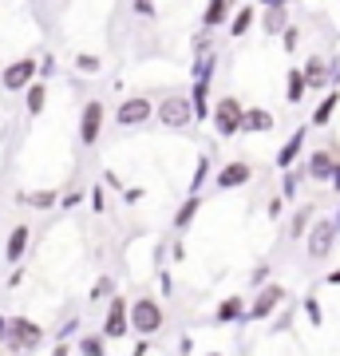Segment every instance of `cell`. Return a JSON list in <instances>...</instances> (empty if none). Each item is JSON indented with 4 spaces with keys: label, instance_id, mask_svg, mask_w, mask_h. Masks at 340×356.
Returning <instances> with one entry per match:
<instances>
[{
    "label": "cell",
    "instance_id": "obj_1",
    "mask_svg": "<svg viewBox=\"0 0 340 356\" xmlns=\"http://www.w3.org/2000/svg\"><path fill=\"white\" fill-rule=\"evenodd\" d=\"M154 119L163 123L166 131H186L194 127V103H190V91H175V95H163L159 107H154Z\"/></svg>",
    "mask_w": 340,
    "mask_h": 356
},
{
    "label": "cell",
    "instance_id": "obj_2",
    "mask_svg": "<svg viewBox=\"0 0 340 356\" xmlns=\"http://www.w3.org/2000/svg\"><path fill=\"white\" fill-rule=\"evenodd\" d=\"M241 119H245V103L238 95H222L214 99V111H210V123H214L218 139H234L241 131Z\"/></svg>",
    "mask_w": 340,
    "mask_h": 356
},
{
    "label": "cell",
    "instance_id": "obj_3",
    "mask_svg": "<svg viewBox=\"0 0 340 356\" xmlns=\"http://www.w3.org/2000/svg\"><path fill=\"white\" fill-rule=\"evenodd\" d=\"M337 238H340V229L332 218H321V222H313L309 226V234H305V245H309V257L313 261H325L332 250H337Z\"/></svg>",
    "mask_w": 340,
    "mask_h": 356
},
{
    "label": "cell",
    "instance_id": "obj_4",
    "mask_svg": "<svg viewBox=\"0 0 340 356\" xmlns=\"http://www.w3.org/2000/svg\"><path fill=\"white\" fill-rule=\"evenodd\" d=\"M154 119V103L147 99V95H127L123 103H119V111H115V123L127 131H135V127H147Z\"/></svg>",
    "mask_w": 340,
    "mask_h": 356
},
{
    "label": "cell",
    "instance_id": "obj_5",
    "mask_svg": "<svg viewBox=\"0 0 340 356\" xmlns=\"http://www.w3.org/2000/svg\"><path fill=\"white\" fill-rule=\"evenodd\" d=\"M36 76H40V60L20 56V60H13V64H4V72H0V88L4 91H28V83H36Z\"/></svg>",
    "mask_w": 340,
    "mask_h": 356
},
{
    "label": "cell",
    "instance_id": "obj_6",
    "mask_svg": "<svg viewBox=\"0 0 340 356\" xmlns=\"http://www.w3.org/2000/svg\"><path fill=\"white\" fill-rule=\"evenodd\" d=\"M163 305L154 301V297H139L135 305H131V329L139 332V337H151V332L163 329Z\"/></svg>",
    "mask_w": 340,
    "mask_h": 356
},
{
    "label": "cell",
    "instance_id": "obj_7",
    "mask_svg": "<svg viewBox=\"0 0 340 356\" xmlns=\"http://www.w3.org/2000/svg\"><path fill=\"white\" fill-rule=\"evenodd\" d=\"M40 341H44V329H40L36 321L28 317H13L8 321V348L13 353H32V348H40Z\"/></svg>",
    "mask_w": 340,
    "mask_h": 356
},
{
    "label": "cell",
    "instance_id": "obj_8",
    "mask_svg": "<svg viewBox=\"0 0 340 356\" xmlns=\"http://www.w3.org/2000/svg\"><path fill=\"white\" fill-rule=\"evenodd\" d=\"M103 119H107L103 99H88V103H83V111H79V143H83V147H95V143H99Z\"/></svg>",
    "mask_w": 340,
    "mask_h": 356
},
{
    "label": "cell",
    "instance_id": "obj_9",
    "mask_svg": "<svg viewBox=\"0 0 340 356\" xmlns=\"http://www.w3.org/2000/svg\"><path fill=\"white\" fill-rule=\"evenodd\" d=\"M281 301H285V285H261L257 297L250 301V309H245V321H269Z\"/></svg>",
    "mask_w": 340,
    "mask_h": 356
},
{
    "label": "cell",
    "instance_id": "obj_10",
    "mask_svg": "<svg viewBox=\"0 0 340 356\" xmlns=\"http://www.w3.org/2000/svg\"><path fill=\"white\" fill-rule=\"evenodd\" d=\"M305 72V83L309 91H328L332 88V76H337V60H325V56H309L301 64Z\"/></svg>",
    "mask_w": 340,
    "mask_h": 356
},
{
    "label": "cell",
    "instance_id": "obj_11",
    "mask_svg": "<svg viewBox=\"0 0 340 356\" xmlns=\"http://www.w3.org/2000/svg\"><path fill=\"white\" fill-rule=\"evenodd\" d=\"M253 178V166L245 163V159H229L222 170H218V178H214V191H241L245 182Z\"/></svg>",
    "mask_w": 340,
    "mask_h": 356
},
{
    "label": "cell",
    "instance_id": "obj_12",
    "mask_svg": "<svg viewBox=\"0 0 340 356\" xmlns=\"http://www.w3.org/2000/svg\"><path fill=\"white\" fill-rule=\"evenodd\" d=\"M261 28H265V36H281L285 28H289V0H261Z\"/></svg>",
    "mask_w": 340,
    "mask_h": 356
},
{
    "label": "cell",
    "instance_id": "obj_13",
    "mask_svg": "<svg viewBox=\"0 0 340 356\" xmlns=\"http://www.w3.org/2000/svg\"><path fill=\"white\" fill-rule=\"evenodd\" d=\"M127 329H131V305H127L123 297H111L107 317H103V337H123Z\"/></svg>",
    "mask_w": 340,
    "mask_h": 356
},
{
    "label": "cell",
    "instance_id": "obj_14",
    "mask_svg": "<svg viewBox=\"0 0 340 356\" xmlns=\"http://www.w3.org/2000/svg\"><path fill=\"white\" fill-rule=\"evenodd\" d=\"M337 166H340V159L332 151H313L309 154V163H305V175L313 178V182H332Z\"/></svg>",
    "mask_w": 340,
    "mask_h": 356
},
{
    "label": "cell",
    "instance_id": "obj_15",
    "mask_svg": "<svg viewBox=\"0 0 340 356\" xmlns=\"http://www.w3.org/2000/svg\"><path fill=\"white\" fill-rule=\"evenodd\" d=\"M305 139H309V127H297L289 139L281 143L277 159H273V163H277V170H289V166H297V159L305 154Z\"/></svg>",
    "mask_w": 340,
    "mask_h": 356
},
{
    "label": "cell",
    "instance_id": "obj_16",
    "mask_svg": "<svg viewBox=\"0 0 340 356\" xmlns=\"http://www.w3.org/2000/svg\"><path fill=\"white\" fill-rule=\"evenodd\" d=\"M238 13V0H206V8H202V28H222L229 24V16Z\"/></svg>",
    "mask_w": 340,
    "mask_h": 356
},
{
    "label": "cell",
    "instance_id": "obj_17",
    "mask_svg": "<svg viewBox=\"0 0 340 356\" xmlns=\"http://www.w3.org/2000/svg\"><path fill=\"white\" fill-rule=\"evenodd\" d=\"M273 127H277V119H273L269 107H245V119H241L245 135H269Z\"/></svg>",
    "mask_w": 340,
    "mask_h": 356
},
{
    "label": "cell",
    "instance_id": "obj_18",
    "mask_svg": "<svg viewBox=\"0 0 340 356\" xmlns=\"http://www.w3.org/2000/svg\"><path fill=\"white\" fill-rule=\"evenodd\" d=\"M210 83L214 79H194L190 83V103H194V119H210V111H214V91H210Z\"/></svg>",
    "mask_w": 340,
    "mask_h": 356
},
{
    "label": "cell",
    "instance_id": "obj_19",
    "mask_svg": "<svg viewBox=\"0 0 340 356\" xmlns=\"http://www.w3.org/2000/svg\"><path fill=\"white\" fill-rule=\"evenodd\" d=\"M253 24H257V8H253V0H245V4H238V13L229 16V36L234 40L250 36Z\"/></svg>",
    "mask_w": 340,
    "mask_h": 356
},
{
    "label": "cell",
    "instance_id": "obj_20",
    "mask_svg": "<svg viewBox=\"0 0 340 356\" xmlns=\"http://www.w3.org/2000/svg\"><path fill=\"white\" fill-rule=\"evenodd\" d=\"M28 242H32V229L28 226H16L13 234H8V242H4V257L13 261V266H20L28 254Z\"/></svg>",
    "mask_w": 340,
    "mask_h": 356
},
{
    "label": "cell",
    "instance_id": "obj_21",
    "mask_svg": "<svg viewBox=\"0 0 340 356\" xmlns=\"http://www.w3.org/2000/svg\"><path fill=\"white\" fill-rule=\"evenodd\" d=\"M305 95H309L305 72H301V67H289V72H285V103H289V107H297V103H305Z\"/></svg>",
    "mask_w": 340,
    "mask_h": 356
},
{
    "label": "cell",
    "instance_id": "obj_22",
    "mask_svg": "<svg viewBox=\"0 0 340 356\" xmlns=\"http://www.w3.org/2000/svg\"><path fill=\"white\" fill-rule=\"evenodd\" d=\"M337 107H340V88H328V95L316 103L313 123H309V127H328V123H332V115H337Z\"/></svg>",
    "mask_w": 340,
    "mask_h": 356
},
{
    "label": "cell",
    "instance_id": "obj_23",
    "mask_svg": "<svg viewBox=\"0 0 340 356\" xmlns=\"http://www.w3.org/2000/svg\"><path fill=\"white\" fill-rule=\"evenodd\" d=\"M214 321H218V325H234V321H245V301H241V297H226V301L218 305Z\"/></svg>",
    "mask_w": 340,
    "mask_h": 356
},
{
    "label": "cell",
    "instance_id": "obj_24",
    "mask_svg": "<svg viewBox=\"0 0 340 356\" xmlns=\"http://www.w3.org/2000/svg\"><path fill=\"white\" fill-rule=\"evenodd\" d=\"M24 103H28V115L36 119V115L44 111V103H48V83H44V79H36V83H28Z\"/></svg>",
    "mask_w": 340,
    "mask_h": 356
},
{
    "label": "cell",
    "instance_id": "obj_25",
    "mask_svg": "<svg viewBox=\"0 0 340 356\" xmlns=\"http://www.w3.org/2000/svg\"><path fill=\"white\" fill-rule=\"evenodd\" d=\"M218 72V51H202V56H194V64H190V76L194 79H214Z\"/></svg>",
    "mask_w": 340,
    "mask_h": 356
},
{
    "label": "cell",
    "instance_id": "obj_26",
    "mask_svg": "<svg viewBox=\"0 0 340 356\" xmlns=\"http://www.w3.org/2000/svg\"><path fill=\"white\" fill-rule=\"evenodd\" d=\"M198 210H202V198H198V194H190L186 202L175 210V229H190V222L198 218Z\"/></svg>",
    "mask_w": 340,
    "mask_h": 356
},
{
    "label": "cell",
    "instance_id": "obj_27",
    "mask_svg": "<svg viewBox=\"0 0 340 356\" xmlns=\"http://www.w3.org/2000/svg\"><path fill=\"white\" fill-rule=\"evenodd\" d=\"M20 206H32V210H51L56 206V191H32V194H16Z\"/></svg>",
    "mask_w": 340,
    "mask_h": 356
},
{
    "label": "cell",
    "instance_id": "obj_28",
    "mask_svg": "<svg viewBox=\"0 0 340 356\" xmlns=\"http://www.w3.org/2000/svg\"><path fill=\"white\" fill-rule=\"evenodd\" d=\"M309 226H313V206H301V210L293 214V222H289V238H305Z\"/></svg>",
    "mask_w": 340,
    "mask_h": 356
},
{
    "label": "cell",
    "instance_id": "obj_29",
    "mask_svg": "<svg viewBox=\"0 0 340 356\" xmlns=\"http://www.w3.org/2000/svg\"><path fill=\"white\" fill-rule=\"evenodd\" d=\"M99 67H103V60L95 56V51H79L76 56V72L79 76H99Z\"/></svg>",
    "mask_w": 340,
    "mask_h": 356
},
{
    "label": "cell",
    "instance_id": "obj_30",
    "mask_svg": "<svg viewBox=\"0 0 340 356\" xmlns=\"http://www.w3.org/2000/svg\"><path fill=\"white\" fill-rule=\"evenodd\" d=\"M301 309H305V321H309L313 329H321V325H325V309H321V301H316L313 293L301 301Z\"/></svg>",
    "mask_w": 340,
    "mask_h": 356
},
{
    "label": "cell",
    "instance_id": "obj_31",
    "mask_svg": "<svg viewBox=\"0 0 340 356\" xmlns=\"http://www.w3.org/2000/svg\"><path fill=\"white\" fill-rule=\"evenodd\" d=\"M281 175H285V178H281V198H297V191H301V170H293V166H289V170H281Z\"/></svg>",
    "mask_w": 340,
    "mask_h": 356
},
{
    "label": "cell",
    "instance_id": "obj_32",
    "mask_svg": "<svg viewBox=\"0 0 340 356\" xmlns=\"http://www.w3.org/2000/svg\"><path fill=\"white\" fill-rule=\"evenodd\" d=\"M206 178H210V159L202 154V159H198V166H194V175H190V186H186V191H190V194H198Z\"/></svg>",
    "mask_w": 340,
    "mask_h": 356
},
{
    "label": "cell",
    "instance_id": "obj_33",
    "mask_svg": "<svg viewBox=\"0 0 340 356\" xmlns=\"http://www.w3.org/2000/svg\"><path fill=\"white\" fill-rule=\"evenodd\" d=\"M281 48L289 51V56H293L297 48H301V28H297V24H289L285 32H281Z\"/></svg>",
    "mask_w": 340,
    "mask_h": 356
},
{
    "label": "cell",
    "instance_id": "obj_34",
    "mask_svg": "<svg viewBox=\"0 0 340 356\" xmlns=\"http://www.w3.org/2000/svg\"><path fill=\"white\" fill-rule=\"evenodd\" d=\"M79 353L83 356H103L107 353V348H103V337H83V341H79Z\"/></svg>",
    "mask_w": 340,
    "mask_h": 356
},
{
    "label": "cell",
    "instance_id": "obj_35",
    "mask_svg": "<svg viewBox=\"0 0 340 356\" xmlns=\"http://www.w3.org/2000/svg\"><path fill=\"white\" fill-rule=\"evenodd\" d=\"M202 51H214V36H210V28H202L198 36H194V56H202Z\"/></svg>",
    "mask_w": 340,
    "mask_h": 356
},
{
    "label": "cell",
    "instance_id": "obj_36",
    "mask_svg": "<svg viewBox=\"0 0 340 356\" xmlns=\"http://www.w3.org/2000/svg\"><path fill=\"white\" fill-rule=\"evenodd\" d=\"M115 293V281L111 277H99L95 285H91V301H99V297H111Z\"/></svg>",
    "mask_w": 340,
    "mask_h": 356
},
{
    "label": "cell",
    "instance_id": "obj_37",
    "mask_svg": "<svg viewBox=\"0 0 340 356\" xmlns=\"http://www.w3.org/2000/svg\"><path fill=\"white\" fill-rule=\"evenodd\" d=\"M135 13H139V16H154V0H135Z\"/></svg>",
    "mask_w": 340,
    "mask_h": 356
},
{
    "label": "cell",
    "instance_id": "obj_38",
    "mask_svg": "<svg viewBox=\"0 0 340 356\" xmlns=\"http://www.w3.org/2000/svg\"><path fill=\"white\" fill-rule=\"evenodd\" d=\"M51 72H56V56H44L40 60V76H51Z\"/></svg>",
    "mask_w": 340,
    "mask_h": 356
},
{
    "label": "cell",
    "instance_id": "obj_39",
    "mask_svg": "<svg viewBox=\"0 0 340 356\" xmlns=\"http://www.w3.org/2000/svg\"><path fill=\"white\" fill-rule=\"evenodd\" d=\"M265 277H269V266H257V269H253V277H250V281L257 285V289H261V281H265Z\"/></svg>",
    "mask_w": 340,
    "mask_h": 356
},
{
    "label": "cell",
    "instance_id": "obj_40",
    "mask_svg": "<svg viewBox=\"0 0 340 356\" xmlns=\"http://www.w3.org/2000/svg\"><path fill=\"white\" fill-rule=\"evenodd\" d=\"M281 202H285V198H269V206H265V210H269V218L281 214Z\"/></svg>",
    "mask_w": 340,
    "mask_h": 356
},
{
    "label": "cell",
    "instance_id": "obj_41",
    "mask_svg": "<svg viewBox=\"0 0 340 356\" xmlns=\"http://www.w3.org/2000/svg\"><path fill=\"white\" fill-rule=\"evenodd\" d=\"M325 285H340V269H332V273H328V277H325Z\"/></svg>",
    "mask_w": 340,
    "mask_h": 356
},
{
    "label": "cell",
    "instance_id": "obj_42",
    "mask_svg": "<svg viewBox=\"0 0 340 356\" xmlns=\"http://www.w3.org/2000/svg\"><path fill=\"white\" fill-rule=\"evenodd\" d=\"M4 341H8V321L0 317V344H4Z\"/></svg>",
    "mask_w": 340,
    "mask_h": 356
},
{
    "label": "cell",
    "instance_id": "obj_43",
    "mask_svg": "<svg viewBox=\"0 0 340 356\" xmlns=\"http://www.w3.org/2000/svg\"><path fill=\"white\" fill-rule=\"evenodd\" d=\"M328 186H332V194H340V166H337V175H332V182H328Z\"/></svg>",
    "mask_w": 340,
    "mask_h": 356
},
{
    "label": "cell",
    "instance_id": "obj_44",
    "mask_svg": "<svg viewBox=\"0 0 340 356\" xmlns=\"http://www.w3.org/2000/svg\"><path fill=\"white\" fill-rule=\"evenodd\" d=\"M147 348H151L147 341H143V344H135V353H131V356H147Z\"/></svg>",
    "mask_w": 340,
    "mask_h": 356
},
{
    "label": "cell",
    "instance_id": "obj_45",
    "mask_svg": "<svg viewBox=\"0 0 340 356\" xmlns=\"http://www.w3.org/2000/svg\"><path fill=\"white\" fill-rule=\"evenodd\" d=\"M51 356H67V344L60 341V344H56V348H51Z\"/></svg>",
    "mask_w": 340,
    "mask_h": 356
},
{
    "label": "cell",
    "instance_id": "obj_46",
    "mask_svg": "<svg viewBox=\"0 0 340 356\" xmlns=\"http://www.w3.org/2000/svg\"><path fill=\"white\" fill-rule=\"evenodd\" d=\"M332 222H337V229H340V210H337V214H332Z\"/></svg>",
    "mask_w": 340,
    "mask_h": 356
},
{
    "label": "cell",
    "instance_id": "obj_47",
    "mask_svg": "<svg viewBox=\"0 0 340 356\" xmlns=\"http://www.w3.org/2000/svg\"><path fill=\"white\" fill-rule=\"evenodd\" d=\"M0 72H4V60H0Z\"/></svg>",
    "mask_w": 340,
    "mask_h": 356
},
{
    "label": "cell",
    "instance_id": "obj_48",
    "mask_svg": "<svg viewBox=\"0 0 340 356\" xmlns=\"http://www.w3.org/2000/svg\"><path fill=\"white\" fill-rule=\"evenodd\" d=\"M210 356H218V353H210Z\"/></svg>",
    "mask_w": 340,
    "mask_h": 356
}]
</instances>
